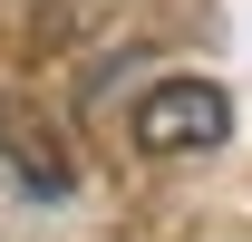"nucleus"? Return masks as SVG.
<instances>
[{"instance_id":"1","label":"nucleus","mask_w":252,"mask_h":242,"mask_svg":"<svg viewBox=\"0 0 252 242\" xmlns=\"http://www.w3.org/2000/svg\"><path fill=\"white\" fill-rule=\"evenodd\" d=\"M233 136V97L214 78H156L136 97V146L146 155H214Z\"/></svg>"},{"instance_id":"2","label":"nucleus","mask_w":252,"mask_h":242,"mask_svg":"<svg viewBox=\"0 0 252 242\" xmlns=\"http://www.w3.org/2000/svg\"><path fill=\"white\" fill-rule=\"evenodd\" d=\"M0 165H10L20 194H39V204L78 194V155H68V136L39 117V107H0Z\"/></svg>"}]
</instances>
